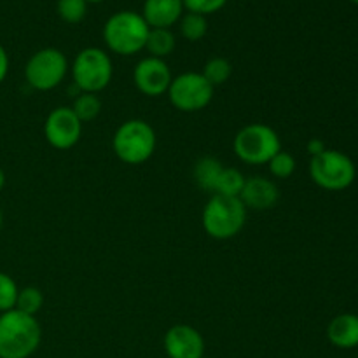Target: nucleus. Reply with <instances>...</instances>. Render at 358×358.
<instances>
[{
  "label": "nucleus",
  "instance_id": "nucleus-1",
  "mask_svg": "<svg viewBox=\"0 0 358 358\" xmlns=\"http://www.w3.org/2000/svg\"><path fill=\"white\" fill-rule=\"evenodd\" d=\"M42 341V327L20 310L0 313V358H30Z\"/></svg>",
  "mask_w": 358,
  "mask_h": 358
},
{
  "label": "nucleus",
  "instance_id": "nucleus-2",
  "mask_svg": "<svg viewBox=\"0 0 358 358\" xmlns=\"http://www.w3.org/2000/svg\"><path fill=\"white\" fill-rule=\"evenodd\" d=\"M247 213L248 210L240 198L212 194L201 213L203 229L213 240H231L245 227Z\"/></svg>",
  "mask_w": 358,
  "mask_h": 358
},
{
  "label": "nucleus",
  "instance_id": "nucleus-3",
  "mask_svg": "<svg viewBox=\"0 0 358 358\" xmlns=\"http://www.w3.org/2000/svg\"><path fill=\"white\" fill-rule=\"evenodd\" d=\"M150 27L142 14L135 10H119L103 24L105 45L121 56H133L145 49Z\"/></svg>",
  "mask_w": 358,
  "mask_h": 358
},
{
  "label": "nucleus",
  "instance_id": "nucleus-4",
  "mask_svg": "<svg viewBox=\"0 0 358 358\" xmlns=\"http://www.w3.org/2000/svg\"><path fill=\"white\" fill-rule=\"evenodd\" d=\"M157 136L152 126L143 119L124 121L112 136V150L124 164H142L152 157Z\"/></svg>",
  "mask_w": 358,
  "mask_h": 358
},
{
  "label": "nucleus",
  "instance_id": "nucleus-5",
  "mask_svg": "<svg viewBox=\"0 0 358 358\" xmlns=\"http://www.w3.org/2000/svg\"><path fill=\"white\" fill-rule=\"evenodd\" d=\"M234 154L245 164H268L282 150V140L275 128L262 122H252L236 133L233 142Z\"/></svg>",
  "mask_w": 358,
  "mask_h": 358
},
{
  "label": "nucleus",
  "instance_id": "nucleus-6",
  "mask_svg": "<svg viewBox=\"0 0 358 358\" xmlns=\"http://www.w3.org/2000/svg\"><path fill=\"white\" fill-rule=\"evenodd\" d=\"M70 72L79 93L98 94L110 84L114 65L107 51L100 48H86L77 52Z\"/></svg>",
  "mask_w": 358,
  "mask_h": 358
},
{
  "label": "nucleus",
  "instance_id": "nucleus-7",
  "mask_svg": "<svg viewBox=\"0 0 358 358\" xmlns=\"http://www.w3.org/2000/svg\"><path fill=\"white\" fill-rule=\"evenodd\" d=\"M311 180L325 191H343L355 182L357 168L346 154L325 149L310 161Z\"/></svg>",
  "mask_w": 358,
  "mask_h": 358
},
{
  "label": "nucleus",
  "instance_id": "nucleus-8",
  "mask_svg": "<svg viewBox=\"0 0 358 358\" xmlns=\"http://www.w3.org/2000/svg\"><path fill=\"white\" fill-rule=\"evenodd\" d=\"M69 59L59 49L44 48L30 56L24 65V79L37 91H51L65 80Z\"/></svg>",
  "mask_w": 358,
  "mask_h": 358
},
{
  "label": "nucleus",
  "instance_id": "nucleus-9",
  "mask_svg": "<svg viewBox=\"0 0 358 358\" xmlns=\"http://www.w3.org/2000/svg\"><path fill=\"white\" fill-rule=\"evenodd\" d=\"M213 93L215 87L201 76V72H184L173 77L166 94L177 110L192 114L205 110L212 103Z\"/></svg>",
  "mask_w": 358,
  "mask_h": 358
},
{
  "label": "nucleus",
  "instance_id": "nucleus-10",
  "mask_svg": "<svg viewBox=\"0 0 358 358\" xmlns=\"http://www.w3.org/2000/svg\"><path fill=\"white\" fill-rule=\"evenodd\" d=\"M44 136L52 149L69 150L79 143L83 122L70 107H56L45 117Z\"/></svg>",
  "mask_w": 358,
  "mask_h": 358
},
{
  "label": "nucleus",
  "instance_id": "nucleus-11",
  "mask_svg": "<svg viewBox=\"0 0 358 358\" xmlns=\"http://www.w3.org/2000/svg\"><path fill=\"white\" fill-rule=\"evenodd\" d=\"M171 80H173V76H171L168 63L164 59L152 58V56L140 59L133 70V83H135L136 90L150 98L166 94Z\"/></svg>",
  "mask_w": 358,
  "mask_h": 358
},
{
  "label": "nucleus",
  "instance_id": "nucleus-12",
  "mask_svg": "<svg viewBox=\"0 0 358 358\" xmlns=\"http://www.w3.org/2000/svg\"><path fill=\"white\" fill-rule=\"evenodd\" d=\"M163 345L168 358L205 357V339L201 332L187 324H178L168 329Z\"/></svg>",
  "mask_w": 358,
  "mask_h": 358
},
{
  "label": "nucleus",
  "instance_id": "nucleus-13",
  "mask_svg": "<svg viewBox=\"0 0 358 358\" xmlns=\"http://www.w3.org/2000/svg\"><path fill=\"white\" fill-rule=\"evenodd\" d=\"M241 203L247 210H271L280 199V189L271 178L268 177H250L245 182V187L240 194Z\"/></svg>",
  "mask_w": 358,
  "mask_h": 358
},
{
  "label": "nucleus",
  "instance_id": "nucleus-14",
  "mask_svg": "<svg viewBox=\"0 0 358 358\" xmlns=\"http://www.w3.org/2000/svg\"><path fill=\"white\" fill-rule=\"evenodd\" d=\"M182 13V0H145L142 17L150 28H170L180 21Z\"/></svg>",
  "mask_w": 358,
  "mask_h": 358
},
{
  "label": "nucleus",
  "instance_id": "nucleus-15",
  "mask_svg": "<svg viewBox=\"0 0 358 358\" xmlns=\"http://www.w3.org/2000/svg\"><path fill=\"white\" fill-rule=\"evenodd\" d=\"M327 339L331 345L341 350H352L358 346V317L353 313H343L332 318L327 327Z\"/></svg>",
  "mask_w": 358,
  "mask_h": 358
},
{
  "label": "nucleus",
  "instance_id": "nucleus-16",
  "mask_svg": "<svg viewBox=\"0 0 358 358\" xmlns=\"http://www.w3.org/2000/svg\"><path fill=\"white\" fill-rule=\"evenodd\" d=\"M224 170V164L220 163L217 157L213 156H203L201 159H198V163L194 164V180L198 184L199 189L206 192H215L217 180H219L220 173Z\"/></svg>",
  "mask_w": 358,
  "mask_h": 358
},
{
  "label": "nucleus",
  "instance_id": "nucleus-17",
  "mask_svg": "<svg viewBox=\"0 0 358 358\" xmlns=\"http://www.w3.org/2000/svg\"><path fill=\"white\" fill-rule=\"evenodd\" d=\"M175 45H177V41H175V35L171 34L170 28H150L149 30L145 51L152 58L164 59L175 51Z\"/></svg>",
  "mask_w": 358,
  "mask_h": 358
},
{
  "label": "nucleus",
  "instance_id": "nucleus-18",
  "mask_svg": "<svg viewBox=\"0 0 358 358\" xmlns=\"http://www.w3.org/2000/svg\"><path fill=\"white\" fill-rule=\"evenodd\" d=\"M245 182H247V177H245L238 168L224 166L222 173H220L219 180H217V187L213 194L240 198L241 191H243L245 187Z\"/></svg>",
  "mask_w": 358,
  "mask_h": 358
},
{
  "label": "nucleus",
  "instance_id": "nucleus-19",
  "mask_svg": "<svg viewBox=\"0 0 358 358\" xmlns=\"http://www.w3.org/2000/svg\"><path fill=\"white\" fill-rule=\"evenodd\" d=\"M201 76L213 87H219L231 79V76H233V65L229 63V59L222 58V56H215V58H210L205 63V66L201 70Z\"/></svg>",
  "mask_w": 358,
  "mask_h": 358
},
{
  "label": "nucleus",
  "instance_id": "nucleus-20",
  "mask_svg": "<svg viewBox=\"0 0 358 358\" xmlns=\"http://www.w3.org/2000/svg\"><path fill=\"white\" fill-rule=\"evenodd\" d=\"M70 108H72L73 114H76L77 117H79V121L84 124V122L94 121V119L100 115L101 100L98 98V94L94 93H79Z\"/></svg>",
  "mask_w": 358,
  "mask_h": 358
},
{
  "label": "nucleus",
  "instance_id": "nucleus-21",
  "mask_svg": "<svg viewBox=\"0 0 358 358\" xmlns=\"http://www.w3.org/2000/svg\"><path fill=\"white\" fill-rule=\"evenodd\" d=\"M208 31V21L206 16L196 13H187L182 14L180 17V34L185 41L189 42H198Z\"/></svg>",
  "mask_w": 358,
  "mask_h": 358
},
{
  "label": "nucleus",
  "instance_id": "nucleus-22",
  "mask_svg": "<svg viewBox=\"0 0 358 358\" xmlns=\"http://www.w3.org/2000/svg\"><path fill=\"white\" fill-rule=\"evenodd\" d=\"M42 306H44V296H42L41 289L31 285L20 289L16 299V308H14V310H20L23 311V313L35 317V315L42 310Z\"/></svg>",
  "mask_w": 358,
  "mask_h": 358
},
{
  "label": "nucleus",
  "instance_id": "nucleus-23",
  "mask_svg": "<svg viewBox=\"0 0 358 358\" xmlns=\"http://www.w3.org/2000/svg\"><path fill=\"white\" fill-rule=\"evenodd\" d=\"M56 9H58V16L65 23L77 24L86 17L87 2L86 0H58Z\"/></svg>",
  "mask_w": 358,
  "mask_h": 358
},
{
  "label": "nucleus",
  "instance_id": "nucleus-24",
  "mask_svg": "<svg viewBox=\"0 0 358 358\" xmlns=\"http://www.w3.org/2000/svg\"><path fill=\"white\" fill-rule=\"evenodd\" d=\"M269 173L273 178H280V180H285V178L292 177L294 171H296V157L292 154L285 152V150H280L276 156H273V159L268 163Z\"/></svg>",
  "mask_w": 358,
  "mask_h": 358
},
{
  "label": "nucleus",
  "instance_id": "nucleus-25",
  "mask_svg": "<svg viewBox=\"0 0 358 358\" xmlns=\"http://www.w3.org/2000/svg\"><path fill=\"white\" fill-rule=\"evenodd\" d=\"M17 292H20V287L16 285L13 276L0 271V313L16 308Z\"/></svg>",
  "mask_w": 358,
  "mask_h": 358
},
{
  "label": "nucleus",
  "instance_id": "nucleus-26",
  "mask_svg": "<svg viewBox=\"0 0 358 358\" xmlns=\"http://www.w3.org/2000/svg\"><path fill=\"white\" fill-rule=\"evenodd\" d=\"M182 3H184V9H187V13L208 16V14H213L222 9L227 3V0H182Z\"/></svg>",
  "mask_w": 358,
  "mask_h": 358
},
{
  "label": "nucleus",
  "instance_id": "nucleus-27",
  "mask_svg": "<svg viewBox=\"0 0 358 358\" xmlns=\"http://www.w3.org/2000/svg\"><path fill=\"white\" fill-rule=\"evenodd\" d=\"M7 73H9V55L3 49V45L0 44V84L6 80Z\"/></svg>",
  "mask_w": 358,
  "mask_h": 358
},
{
  "label": "nucleus",
  "instance_id": "nucleus-28",
  "mask_svg": "<svg viewBox=\"0 0 358 358\" xmlns=\"http://www.w3.org/2000/svg\"><path fill=\"white\" fill-rule=\"evenodd\" d=\"M306 149H308V152H310V156L313 157V156H318L320 152H324L327 147H325V143L322 142L320 138H311L310 142H308Z\"/></svg>",
  "mask_w": 358,
  "mask_h": 358
},
{
  "label": "nucleus",
  "instance_id": "nucleus-29",
  "mask_svg": "<svg viewBox=\"0 0 358 358\" xmlns=\"http://www.w3.org/2000/svg\"><path fill=\"white\" fill-rule=\"evenodd\" d=\"M3 187H6V171L0 168V192H2Z\"/></svg>",
  "mask_w": 358,
  "mask_h": 358
},
{
  "label": "nucleus",
  "instance_id": "nucleus-30",
  "mask_svg": "<svg viewBox=\"0 0 358 358\" xmlns=\"http://www.w3.org/2000/svg\"><path fill=\"white\" fill-rule=\"evenodd\" d=\"M86 2H87V3H90V2H94V3H98V2H103V0H86Z\"/></svg>",
  "mask_w": 358,
  "mask_h": 358
},
{
  "label": "nucleus",
  "instance_id": "nucleus-31",
  "mask_svg": "<svg viewBox=\"0 0 358 358\" xmlns=\"http://www.w3.org/2000/svg\"><path fill=\"white\" fill-rule=\"evenodd\" d=\"M2 222H3V219H2V212H0V229H2Z\"/></svg>",
  "mask_w": 358,
  "mask_h": 358
},
{
  "label": "nucleus",
  "instance_id": "nucleus-32",
  "mask_svg": "<svg viewBox=\"0 0 358 358\" xmlns=\"http://www.w3.org/2000/svg\"><path fill=\"white\" fill-rule=\"evenodd\" d=\"M352 2H353V3H357V6H358V0H352Z\"/></svg>",
  "mask_w": 358,
  "mask_h": 358
},
{
  "label": "nucleus",
  "instance_id": "nucleus-33",
  "mask_svg": "<svg viewBox=\"0 0 358 358\" xmlns=\"http://www.w3.org/2000/svg\"><path fill=\"white\" fill-rule=\"evenodd\" d=\"M203 358H205V357H203Z\"/></svg>",
  "mask_w": 358,
  "mask_h": 358
}]
</instances>
